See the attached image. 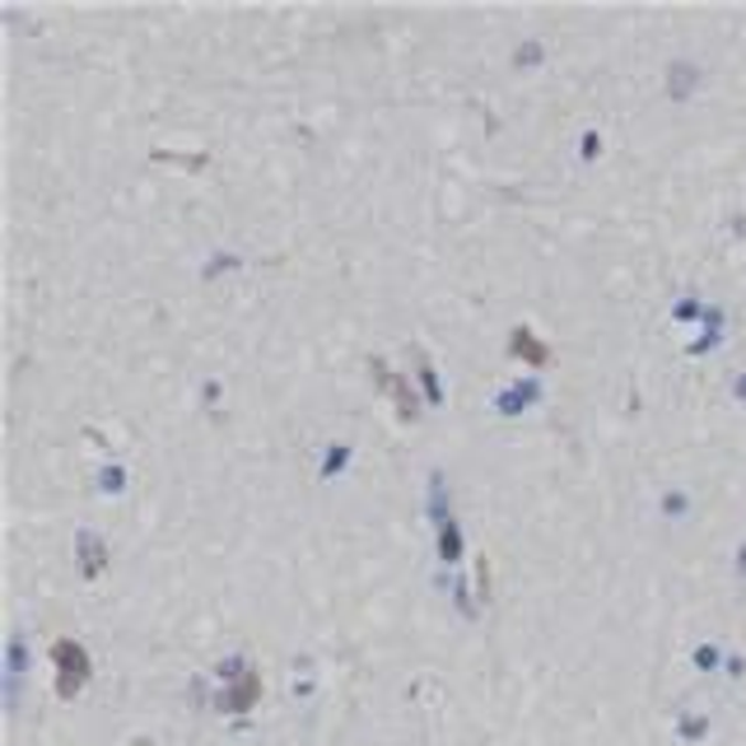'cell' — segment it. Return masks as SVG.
<instances>
[{"label":"cell","mask_w":746,"mask_h":746,"mask_svg":"<svg viewBox=\"0 0 746 746\" xmlns=\"http://www.w3.org/2000/svg\"><path fill=\"white\" fill-rule=\"evenodd\" d=\"M52 658H56V691L71 700L89 681V653L79 644H71V639H61V644L52 649Z\"/></svg>","instance_id":"cell-1"},{"label":"cell","mask_w":746,"mask_h":746,"mask_svg":"<svg viewBox=\"0 0 746 746\" xmlns=\"http://www.w3.org/2000/svg\"><path fill=\"white\" fill-rule=\"evenodd\" d=\"M513 350H518L523 360H532V364H546V345L536 341L532 331H518V337H513Z\"/></svg>","instance_id":"cell-2"}]
</instances>
